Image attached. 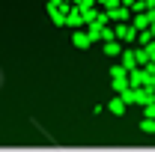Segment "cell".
<instances>
[{
	"label": "cell",
	"instance_id": "obj_5",
	"mask_svg": "<svg viewBox=\"0 0 155 152\" xmlns=\"http://www.w3.org/2000/svg\"><path fill=\"white\" fill-rule=\"evenodd\" d=\"M110 75H114V78H125V66H114Z\"/></svg>",
	"mask_w": 155,
	"mask_h": 152
},
{
	"label": "cell",
	"instance_id": "obj_4",
	"mask_svg": "<svg viewBox=\"0 0 155 152\" xmlns=\"http://www.w3.org/2000/svg\"><path fill=\"white\" fill-rule=\"evenodd\" d=\"M122 63H125V69H131V66H134V54H131V51H125V57H122Z\"/></svg>",
	"mask_w": 155,
	"mask_h": 152
},
{
	"label": "cell",
	"instance_id": "obj_2",
	"mask_svg": "<svg viewBox=\"0 0 155 152\" xmlns=\"http://www.w3.org/2000/svg\"><path fill=\"white\" fill-rule=\"evenodd\" d=\"M72 42H75L78 48H90V45H93V39H90V33H75V36H72Z\"/></svg>",
	"mask_w": 155,
	"mask_h": 152
},
{
	"label": "cell",
	"instance_id": "obj_3",
	"mask_svg": "<svg viewBox=\"0 0 155 152\" xmlns=\"http://www.w3.org/2000/svg\"><path fill=\"white\" fill-rule=\"evenodd\" d=\"M110 111H114L116 116H119V114H125V101H122V98H114V101H110Z\"/></svg>",
	"mask_w": 155,
	"mask_h": 152
},
{
	"label": "cell",
	"instance_id": "obj_1",
	"mask_svg": "<svg viewBox=\"0 0 155 152\" xmlns=\"http://www.w3.org/2000/svg\"><path fill=\"white\" fill-rule=\"evenodd\" d=\"M134 27H125V24H119V27H116L114 30V39H122V42H134Z\"/></svg>",
	"mask_w": 155,
	"mask_h": 152
}]
</instances>
